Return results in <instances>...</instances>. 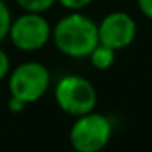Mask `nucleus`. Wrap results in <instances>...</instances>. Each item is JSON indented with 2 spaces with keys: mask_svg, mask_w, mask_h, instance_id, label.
I'll return each mask as SVG.
<instances>
[{
  "mask_svg": "<svg viewBox=\"0 0 152 152\" xmlns=\"http://www.w3.org/2000/svg\"><path fill=\"white\" fill-rule=\"evenodd\" d=\"M51 39L61 54L70 59H83L100 43L98 26L82 12H69L56 21Z\"/></svg>",
  "mask_w": 152,
  "mask_h": 152,
  "instance_id": "1",
  "label": "nucleus"
},
{
  "mask_svg": "<svg viewBox=\"0 0 152 152\" xmlns=\"http://www.w3.org/2000/svg\"><path fill=\"white\" fill-rule=\"evenodd\" d=\"M54 100L61 111L70 116H80L96 108L98 95L95 85L79 74L62 75L54 85Z\"/></svg>",
  "mask_w": 152,
  "mask_h": 152,
  "instance_id": "2",
  "label": "nucleus"
},
{
  "mask_svg": "<svg viewBox=\"0 0 152 152\" xmlns=\"http://www.w3.org/2000/svg\"><path fill=\"white\" fill-rule=\"evenodd\" d=\"M10 96L25 102L26 105L41 100L51 87V72L38 61H26L10 70L7 77Z\"/></svg>",
  "mask_w": 152,
  "mask_h": 152,
  "instance_id": "3",
  "label": "nucleus"
},
{
  "mask_svg": "<svg viewBox=\"0 0 152 152\" xmlns=\"http://www.w3.org/2000/svg\"><path fill=\"white\" fill-rule=\"evenodd\" d=\"M113 136V124L108 116L95 110L75 116L69 131V142L77 152H100Z\"/></svg>",
  "mask_w": 152,
  "mask_h": 152,
  "instance_id": "4",
  "label": "nucleus"
},
{
  "mask_svg": "<svg viewBox=\"0 0 152 152\" xmlns=\"http://www.w3.org/2000/svg\"><path fill=\"white\" fill-rule=\"evenodd\" d=\"M53 26L43 13L23 12L12 20L8 39L21 53H38L51 41Z\"/></svg>",
  "mask_w": 152,
  "mask_h": 152,
  "instance_id": "5",
  "label": "nucleus"
},
{
  "mask_svg": "<svg viewBox=\"0 0 152 152\" xmlns=\"http://www.w3.org/2000/svg\"><path fill=\"white\" fill-rule=\"evenodd\" d=\"M98 41L115 51L129 48L137 36V23L126 12H110L96 23Z\"/></svg>",
  "mask_w": 152,
  "mask_h": 152,
  "instance_id": "6",
  "label": "nucleus"
},
{
  "mask_svg": "<svg viewBox=\"0 0 152 152\" xmlns=\"http://www.w3.org/2000/svg\"><path fill=\"white\" fill-rule=\"evenodd\" d=\"M116 53L113 48L106 46L103 43H98L93 51L88 54V59H90V64L95 67L96 70H106L115 64V59H116Z\"/></svg>",
  "mask_w": 152,
  "mask_h": 152,
  "instance_id": "7",
  "label": "nucleus"
},
{
  "mask_svg": "<svg viewBox=\"0 0 152 152\" xmlns=\"http://www.w3.org/2000/svg\"><path fill=\"white\" fill-rule=\"evenodd\" d=\"M57 0H15V4L21 8L23 12H38V13H44L53 5H56Z\"/></svg>",
  "mask_w": 152,
  "mask_h": 152,
  "instance_id": "8",
  "label": "nucleus"
},
{
  "mask_svg": "<svg viewBox=\"0 0 152 152\" xmlns=\"http://www.w3.org/2000/svg\"><path fill=\"white\" fill-rule=\"evenodd\" d=\"M12 20H13V15L10 7L5 4V0H0V43L8 38Z\"/></svg>",
  "mask_w": 152,
  "mask_h": 152,
  "instance_id": "9",
  "label": "nucleus"
},
{
  "mask_svg": "<svg viewBox=\"0 0 152 152\" xmlns=\"http://www.w3.org/2000/svg\"><path fill=\"white\" fill-rule=\"evenodd\" d=\"M93 0H57L56 4H59L62 8L67 12H82L92 4Z\"/></svg>",
  "mask_w": 152,
  "mask_h": 152,
  "instance_id": "10",
  "label": "nucleus"
},
{
  "mask_svg": "<svg viewBox=\"0 0 152 152\" xmlns=\"http://www.w3.org/2000/svg\"><path fill=\"white\" fill-rule=\"evenodd\" d=\"M12 70V64H10V57H8L7 51L0 48V80H4L8 77Z\"/></svg>",
  "mask_w": 152,
  "mask_h": 152,
  "instance_id": "11",
  "label": "nucleus"
},
{
  "mask_svg": "<svg viewBox=\"0 0 152 152\" xmlns=\"http://www.w3.org/2000/svg\"><path fill=\"white\" fill-rule=\"evenodd\" d=\"M7 108L10 113H13V115H18V113H21L25 108H26V103L21 102V100L15 98V96H10L7 102Z\"/></svg>",
  "mask_w": 152,
  "mask_h": 152,
  "instance_id": "12",
  "label": "nucleus"
},
{
  "mask_svg": "<svg viewBox=\"0 0 152 152\" xmlns=\"http://www.w3.org/2000/svg\"><path fill=\"white\" fill-rule=\"evenodd\" d=\"M137 8L147 20L152 21V0H136Z\"/></svg>",
  "mask_w": 152,
  "mask_h": 152,
  "instance_id": "13",
  "label": "nucleus"
}]
</instances>
